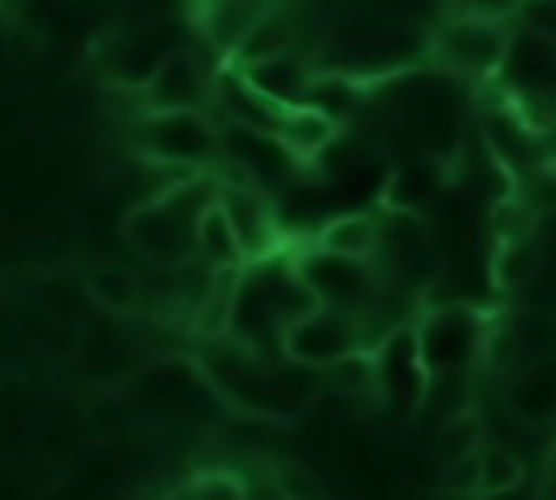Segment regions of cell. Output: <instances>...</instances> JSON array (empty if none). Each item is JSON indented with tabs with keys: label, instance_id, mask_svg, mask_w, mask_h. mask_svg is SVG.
<instances>
[{
	"label": "cell",
	"instance_id": "6da1fadb",
	"mask_svg": "<svg viewBox=\"0 0 556 500\" xmlns=\"http://www.w3.org/2000/svg\"><path fill=\"white\" fill-rule=\"evenodd\" d=\"M204 387L248 413V417H265V422H295L313 409V396L321 387V374L308 365H295L287 357H261L248 343H239L235 335L208 339L204 357L195 361Z\"/></svg>",
	"mask_w": 556,
	"mask_h": 500
},
{
	"label": "cell",
	"instance_id": "7a4b0ae2",
	"mask_svg": "<svg viewBox=\"0 0 556 500\" xmlns=\"http://www.w3.org/2000/svg\"><path fill=\"white\" fill-rule=\"evenodd\" d=\"M217 200V174H195L161 196L139 200L122 217V239L130 252L156 270H187L195 265L200 248V217Z\"/></svg>",
	"mask_w": 556,
	"mask_h": 500
},
{
	"label": "cell",
	"instance_id": "3957f363",
	"mask_svg": "<svg viewBox=\"0 0 556 500\" xmlns=\"http://www.w3.org/2000/svg\"><path fill=\"white\" fill-rule=\"evenodd\" d=\"M130 148L139 161L213 174L222 161V126L208 113H139L130 122Z\"/></svg>",
	"mask_w": 556,
	"mask_h": 500
},
{
	"label": "cell",
	"instance_id": "277c9868",
	"mask_svg": "<svg viewBox=\"0 0 556 500\" xmlns=\"http://www.w3.org/2000/svg\"><path fill=\"white\" fill-rule=\"evenodd\" d=\"M508 26L504 22H486V17H443L430 39H426V57L439 74L456 78V83H486L500 78L504 57H508Z\"/></svg>",
	"mask_w": 556,
	"mask_h": 500
},
{
	"label": "cell",
	"instance_id": "5b68a950",
	"mask_svg": "<svg viewBox=\"0 0 556 500\" xmlns=\"http://www.w3.org/2000/svg\"><path fill=\"white\" fill-rule=\"evenodd\" d=\"M486 326H491V313H482L478 304H465V300L430 304L413 326L430 378L473 370L486 348Z\"/></svg>",
	"mask_w": 556,
	"mask_h": 500
},
{
	"label": "cell",
	"instance_id": "8992f818",
	"mask_svg": "<svg viewBox=\"0 0 556 500\" xmlns=\"http://www.w3.org/2000/svg\"><path fill=\"white\" fill-rule=\"evenodd\" d=\"M356 352H369L365 343V322L356 313H339V309H308L304 317H295L282 330V357L308 370H330Z\"/></svg>",
	"mask_w": 556,
	"mask_h": 500
},
{
	"label": "cell",
	"instance_id": "52a82bcc",
	"mask_svg": "<svg viewBox=\"0 0 556 500\" xmlns=\"http://www.w3.org/2000/svg\"><path fill=\"white\" fill-rule=\"evenodd\" d=\"M291 265L321 309H339V313H356V317H365V309L374 304L378 283H382L374 261H352V257H334V252H317V248L295 252Z\"/></svg>",
	"mask_w": 556,
	"mask_h": 500
},
{
	"label": "cell",
	"instance_id": "ba28073f",
	"mask_svg": "<svg viewBox=\"0 0 556 500\" xmlns=\"http://www.w3.org/2000/svg\"><path fill=\"white\" fill-rule=\"evenodd\" d=\"M374 396L382 409L391 413H417L430 387V370L421 361L417 348V330L413 326H391L374 348Z\"/></svg>",
	"mask_w": 556,
	"mask_h": 500
},
{
	"label": "cell",
	"instance_id": "9c48e42d",
	"mask_svg": "<svg viewBox=\"0 0 556 500\" xmlns=\"http://www.w3.org/2000/svg\"><path fill=\"white\" fill-rule=\"evenodd\" d=\"M217 204L243 248V261H269L282 248V222H278V204L265 187L243 183V178H217Z\"/></svg>",
	"mask_w": 556,
	"mask_h": 500
},
{
	"label": "cell",
	"instance_id": "30bf717a",
	"mask_svg": "<svg viewBox=\"0 0 556 500\" xmlns=\"http://www.w3.org/2000/svg\"><path fill=\"white\" fill-rule=\"evenodd\" d=\"M213 100V78L204 74L200 57L178 48L169 52L156 74L139 87V113H204Z\"/></svg>",
	"mask_w": 556,
	"mask_h": 500
},
{
	"label": "cell",
	"instance_id": "8fae6325",
	"mask_svg": "<svg viewBox=\"0 0 556 500\" xmlns=\"http://www.w3.org/2000/svg\"><path fill=\"white\" fill-rule=\"evenodd\" d=\"M169 52H178L174 35L165 26H143V30H113L96 48V61H100V70H104L109 83L139 91Z\"/></svg>",
	"mask_w": 556,
	"mask_h": 500
},
{
	"label": "cell",
	"instance_id": "7c38bea8",
	"mask_svg": "<svg viewBox=\"0 0 556 500\" xmlns=\"http://www.w3.org/2000/svg\"><path fill=\"white\" fill-rule=\"evenodd\" d=\"M452 187V165L426 152H413L404 161L391 165V174L382 178V204L387 213H408V217H426Z\"/></svg>",
	"mask_w": 556,
	"mask_h": 500
},
{
	"label": "cell",
	"instance_id": "4fadbf2b",
	"mask_svg": "<svg viewBox=\"0 0 556 500\" xmlns=\"http://www.w3.org/2000/svg\"><path fill=\"white\" fill-rule=\"evenodd\" d=\"M500 78H504L513 104H526V100H556V39L534 35V30L513 35Z\"/></svg>",
	"mask_w": 556,
	"mask_h": 500
},
{
	"label": "cell",
	"instance_id": "5bb4252c",
	"mask_svg": "<svg viewBox=\"0 0 556 500\" xmlns=\"http://www.w3.org/2000/svg\"><path fill=\"white\" fill-rule=\"evenodd\" d=\"M278 0H200L195 4V22H200V35L213 43L217 61L230 65L243 48V39L256 30V22L274 9Z\"/></svg>",
	"mask_w": 556,
	"mask_h": 500
},
{
	"label": "cell",
	"instance_id": "9a60e30c",
	"mask_svg": "<svg viewBox=\"0 0 556 500\" xmlns=\"http://www.w3.org/2000/svg\"><path fill=\"white\" fill-rule=\"evenodd\" d=\"M243 74V83L252 91H261L265 100H274L278 109H300L308 104V87H313V74L317 65L295 57V52H282V57H265V61H248V65H235Z\"/></svg>",
	"mask_w": 556,
	"mask_h": 500
},
{
	"label": "cell",
	"instance_id": "2e32d148",
	"mask_svg": "<svg viewBox=\"0 0 556 500\" xmlns=\"http://www.w3.org/2000/svg\"><path fill=\"white\" fill-rule=\"evenodd\" d=\"M83 291L104 317H135L143 313V278L122 261H91L83 270Z\"/></svg>",
	"mask_w": 556,
	"mask_h": 500
},
{
	"label": "cell",
	"instance_id": "e0dca14e",
	"mask_svg": "<svg viewBox=\"0 0 556 500\" xmlns=\"http://www.w3.org/2000/svg\"><path fill=\"white\" fill-rule=\"evenodd\" d=\"M339 130H343V126H334L326 113L300 104V109H287V113H282L274 139L282 143V152H287L295 165H313V161L326 157V148L339 139Z\"/></svg>",
	"mask_w": 556,
	"mask_h": 500
},
{
	"label": "cell",
	"instance_id": "ac0fdd59",
	"mask_svg": "<svg viewBox=\"0 0 556 500\" xmlns=\"http://www.w3.org/2000/svg\"><path fill=\"white\" fill-rule=\"evenodd\" d=\"M308 248L317 252H334V257H352V261H374L378 252V217L374 213H334L317 226V235H308Z\"/></svg>",
	"mask_w": 556,
	"mask_h": 500
},
{
	"label": "cell",
	"instance_id": "d6986e66",
	"mask_svg": "<svg viewBox=\"0 0 556 500\" xmlns=\"http://www.w3.org/2000/svg\"><path fill=\"white\" fill-rule=\"evenodd\" d=\"M508 409L530 426H539L556 413V365H552V357L539 361V365H526L517 374V383L508 391Z\"/></svg>",
	"mask_w": 556,
	"mask_h": 500
},
{
	"label": "cell",
	"instance_id": "ffe728a7",
	"mask_svg": "<svg viewBox=\"0 0 556 500\" xmlns=\"http://www.w3.org/2000/svg\"><path fill=\"white\" fill-rule=\"evenodd\" d=\"M482 443H486V426H482V413H478L473 404L447 413V417L434 426V457H439V465L478 457Z\"/></svg>",
	"mask_w": 556,
	"mask_h": 500
},
{
	"label": "cell",
	"instance_id": "44dd1931",
	"mask_svg": "<svg viewBox=\"0 0 556 500\" xmlns=\"http://www.w3.org/2000/svg\"><path fill=\"white\" fill-rule=\"evenodd\" d=\"M195 261L204 265V270H243L248 261H243V248H239V239H235V230H230V222H226V213H222V204L213 200L208 209H204V217H200V248H195Z\"/></svg>",
	"mask_w": 556,
	"mask_h": 500
},
{
	"label": "cell",
	"instance_id": "7402d4cb",
	"mask_svg": "<svg viewBox=\"0 0 556 500\" xmlns=\"http://www.w3.org/2000/svg\"><path fill=\"white\" fill-rule=\"evenodd\" d=\"M539 261H543V252L534 248V239H504V243H495L486 274L500 291H521L530 283V274L539 270Z\"/></svg>",
	"mask_w": 556,
	"mask_h": 500
},
{
	"label": "cell",
	"instance_id": "603a6c76",
	"mask_svg": "<svg viewBox=\"0 0 556 500\" xmlns=\"http://www.w3.org/2000/svg\"><path fill=\"white\" fill-rule=\"evenodd\" d=\"M526 465L508 443H482L478 448V500L491 496H508L513 487H521Z\"/></svg>",
	"mask_w": 556,
	"mask_h": 500
},
{
	"label": "cell",
	"instance_id": "cb8c5ba5",
	"mask_svg": "<svg viewBox=\"0 0 556 500\" xmlns=\"http://www.w3.org/2000/svg\"><path fill=\"white\" fill-rule=\"evenodd\" d=\"M274 491H278V500H334L313 470L291 465V461L274 465Z\"/></svg>",
	"mask_w": 556,
	"mask_h": 500
},
{
	"label": "cell",
	"instance_id": "d4e9b609",
	"mask_svg": "<svg viewBox=\"0 0 556 500\" xmlns=\"http://www.w3.org/2000/svg\"><path fill=\"white\" fill-rule=\"evenodd\" d=\"M521 296H526L530 313L556 317V257H543V261H539V270H534L530 283L521 287Z\"/></svg>",
	"mask_w": 556,
	"mask_h": 500
},
{
	"label": "cell",
	"instance_id": "484cf974",
	"mask_svg": "<svg viewBox=\"0 0 556 500\" xmlns=\"http://www.w3.org/2000/svg\"><path fill=\"white\" fill-rule=\"evenodd\" d=\"M174 500H243V483L230 474H200L174 491Z\"/></svg>",
	"mask_w": 556,
	"mask_h": 500
},
{
	"label": "cell",
	"instance_id": "4316f807",
	"mask_svg": "<svg viewBox=\"0 0 556 500\" xmlns=\"http://www.w3.org/2000/svg\"><path fill=\"white\" fill-rule=\"evenodd\" d=\"M439 491H452V496H473V500H478V457H465V461L443 465Z\"/></svg>",
	"mask_w": 556,
	"mask_h": 500
},
{
	"label": "cell",
	"instance_id": "83f0119b",
	"mask_svg": "<svg viewBox=\"0 0 556 500\" xmlns=\"http://www.w3.org/2000/svg\"><path fill=\"white\" fill-rule=\"evenodd\" d=\"M552 335H556V317H552Z\"/></svg>",
	"mask_w": 556,
	"mask_h": 500
},
{
	"label": "cell",
	"instance_id": "f1b7e54d",
	"mask_svg": "<svg viewBox=\"0 0 556 500\" xmlns=\"http://www.w3.org/2000/svg\"><path fill=\"white\" fill-rule=\"evenodd\" d=\"M191 4H200V0H191Z\"/></svg>",
	"mask_w": 556,
	"mask_h": 500
}]
</instances>
